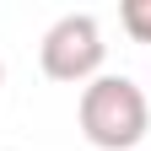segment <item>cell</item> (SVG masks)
<instances>
[{
	"label": "cell",
	"mask_w": 151,
	"mask_h": 151,
	"mask_svg": "<svg viewBox=\"0 0 151 151\" xmlns=\"http://www.w3.org/2000/svg\"><path fill=\"white\" fill-rule=\"evenodd\" d=\"M76 119H81V135L97 151H129L151 129V103L129 76H97V81L81 86Z\"/></svg>",
	"instance_id": "cell-1"
},
{
	"label": "cell",
	"mask_w": 151,
	"mask_h": 151,
	"mask_svg": "<svg viewBox=\"0 0 151 151\" xmlns=\"http://www.w3.org/2000/svg\"><path fill=\"white\" fill-rule=\"evenodd\" d=\"M103 54H108V43H103L97 16L70 11V16H60V22L43 32V43H38V65H43L49 81H70V86H81V81H97Z\"/></svg>",
	"instance_id": "cell-2"
},
{
	"label": "cell",
	"mask_w": 151,
	"mask_h": 151,
	"mask_svg": "<svg viewBox=\"0 0 151 151\" xmlns=\"http://www.w3.org/2000/svg\"><path fill=\"white\" fill-rule=\"evenodd\" d=\"M119 22L135 43H151V0H124L119 6Z\"/></svg>",
	"instance_id": "cell-3"
},
{
	"label": "cell",
	"mask_w": 151,
	"mask_h": 151,
	"mask_svg": "<svg viewBox=\"0 0 151 151\" xmlns=\"http://www.w3.org/2000/svg\"><path fill=\"white\" fill-rule=\"evenodd\" d=\"M0 86H6V65H0Z\"/></svg>",
	"instance_id": "cell-4"
}]
</instances>
